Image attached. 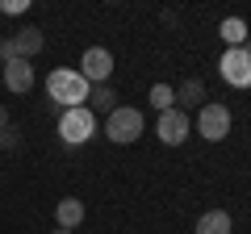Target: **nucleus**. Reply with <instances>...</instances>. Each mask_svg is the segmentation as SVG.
Here are the masks:
<instances>
[{
    "label": "nucleus",
    "instance_id": "nucleus-1",
    "mask_svg": "<svg viewBox=\"0 0 251 234\" xmlns=\"http://www.w3.org/2000/svg\"><path fill=\"white\" fill-rule=\"evenodd\" d=\"M88 92H92V84L80 75V67H59V71L46 75V96H50L59 109L88 105Z\"/></svg>",
    "mask_w": 251,
    "mask_h": 234
},
{
    "label": "nucleus",
    "instance_id": "nucleus-2",
    "mask_svg": "<svg viewBox=\"0 0 251 234\" xmlns=\"http://www.w3.org/2000/svg\"><path fill=\"white\" fill-rule=\"evenodd\" d=\"M92 134H97V113H92L88 105L63 109V113H59V138H63L67 146H84Z\"/></svg>",
    "mask_w": 251,
    "mask_h": 234
},
{
    "label": "nucleus",
    "instance_id": "nucleus-3",
    "mask_svg": "<svg viewBox=\"0 0 251 234\" xmlns=\"http://www.w3.org/2000/svg\"><path fill=\"white\" fill-rule=\"evenodd\" d=\"M105 134H109V142H117V146H130L134 138H143V109L117 105L113 113L105 117Z\"/></svg>",
    "mask_w": 251,
    "mask_h": 234
},
{
    "label": "nucleus",
    "instance_id": "nucleus-4",
    "mask_svg": "<svg viewBox=\"0 0 251 234\" xmlns=\"http://www.w3.org/2000/svg\"><path fill=\"white\" fill-rule=\"evenodd\" d=\"M218 67H222V80L230 84V88H251V42L247 46H230V50L218 59Z\"/></svg>",
    "mask_w": 251,
    "mask_h": 234
},
{
    "label": "nucleus",
    "instance_id": "nucleus-5",
    "mask_svg": "<svg viewBox=\"0 0 251 234\" xmlns=\"http://www.w3.org/2000/svg\"><path fill=\"white\" fill-rule=\"evenodd\" d=\"M197 130H201L205 142H222V138L230 134V109L218 105V100H205L201 113H197Z\"/></svg>",
    "mask_w": 251,
    "mask_h": 234
},
{
    "label": "nucleus",
    "instance_id": "nucleus-6",
    "mask_svg": "<svg viewBox=\"0 0 251 234\" xmlns=\"http://www.w3.org/2000/svg\"><path fill=\"white\" fill-rule=\"evenodd\" d=\"M80 75L88 84H109V75H113V54L105 46H88L84 59H80Z\"/></svg>",
    "mask_w": 251,
    "mask_h": 234
},
{
    "label": "nucleus",
    "instance_id": "nucleus-7",
    "mask_svg": "<svg viewBox=\"0 0 251 234\" xmlns=\"http://www.w3.org/2000/svg\"><path fill=\"white\" fill-rule=\"evenodd\" d=\"M155 130H159V142L180 146V142L188 138V130H193V121H188V113H180V109H168V113H159Z\"/></svg>",
    "mask_w": 251,
    "mask_h": 234
},
{
    "label": "nucleus",
    "instance_id": "nucleus-8",
    "mask_svg": "<svg viewBox=\"0 0 251 234\" xmlns=\"http://www.w3.org/2000/svg\"><path fill=\"white\" fill-rule=\"evenodd\" d=\"M4 88L9 92H29L34 88V63H25V59L4 63Z\"/></svg>",
    "mask_w": 251,
    "mask_h": 234
},
{
    "label": "nucleus",
    "instance_id": "nucleus-9",
    "mask_svg": "<svg viewBox=\"0 0 251 234\" xmlns=\"http://www.w3.org/2000/svg\"><path fill=\"white\" fill-rule=\"evenodd\" d=\"M172 92H176V109H180V113L205 105V84H201V80H180Z\"/></svg>",
    "mask_w": 251,
    "mask_h": 234
},
{
    "label": "nucleus",
    "instance_id": "nucleus-10",
    "mask_svg": "<svg viewBox=\"0 0 251 234\" xmlns=\"http://www.w3.org/2000/svg\"><path fill=\"white\" fill-rule=\"evenodd\" d=\"M38 50H42V29L25 25L21 34H13V54H17V59H25V63H29Z\"/></svg>",
    "mask_w": 251,
    "mask_h": 234
},
{
    "label": "nucleus",
    "instance_id": "nucleus-11",
    "mask_svg": "<svg viewBox=\"0 0 251 234\" xmlns=\"http://www.w3.org/2000/svg\"><path fill=\"white\" fill-rule=\"evenodd\" d=\"M54 217H59V230H80V222H84V201L63 197L59 209H54Z\"/></svg>",
    "mask_w": 251,
    "mask_h": 234
},
{
    "label": "nucleus",
    "instance_id": "nucleus-12",
    "mask_svg": "<svg viewBox=\"0 0 251 234\" xmlns=\"http://www.w3.org/2000/svg\"><path fill=\"white\" fill-rule=\"evenodd\" d=\"M88 109L92 113H113L117 109V92H113V84H92V92H88Z\"/></svg>",
    "mask_w": 251,
    "mask_h": 234
},
{
    "label": "nucleus",
    "instance_id": "nucleus-13",
    "mask_svg": "<svg viewBox=\"0 0 251 234\" xmlns=\"http://www.w3.org/2000/svg\"><path fill=\"white\" fill-rule=\"evenodd\" d=\"M193 234H230V213H226V209H209V213H201Z\"/></svg>",
    "mask_w": 251,
    "mask_h": 234
},
{
    "label": "nucleus",
    "instance_id": "nucleus-14",
    "mask_svg": "<svg viewBox=\"0 0 251 234\" xmlns=\"http://www.w3.org/2000/svg\"><path fill=\"white\" fill-rule=\"evenodd\" d=\"M218 34H222L230 46H247V21L243 17H226L222 25H218Z\"/></svg>",
    "mask_w": 251,
    "mask_h": 234
},
{
    "label": "nucleus",
    "instance_id": "nucleus-15",
    "mask_svg": "<svg viewBox=\"0 0 251 234\" xmlns=\"http://www.w3.org/2000/svg\"><path fill=\"white\" fill-rule=\"evenodd\" d=\"M151 105L159 109V113L176 109V92H172V84H155V88H151Z\"/></svg>",
    "mask_w": 251,
    "mask_h": 234
},
{
    "label": "nucleus",
    "instance_id": "nucleus-16",
    "mask_svg": "<svg viewBox=\"0 0 251 234\" xmlns=\"http://www.w3.org/2000/svg\"><path fill=\"white\" fill-rule=\"evenodd\" d=\"M17 142H21L17 126H9V130H4V134H0V151H4V146H9V151H13V146H17Z\"/></svg>",
    "mask_w": 251,
    "mask_h": 234
},
{
    "label": "nucleus",
    "instance_id": "nucleus-17",
    "mask_svg": "<svg viewBox=\"0 0 251 234\" xmlns=\"http://www.w3.org/2000/svg\"><path fill=\"white\" fill-rule=\"evenodd\" d=\"M9 126H13V121H9V109H4V100H0V134H4Z\"/></svg>",
    "mask_w": 251,
    "mask_h": 234
},
{
    "label": "nucleus",
    "instance_id": "nucleus-18",
    "mask_svg": "<svg viewBox=\"0 0 251 234\" xmlns=\"http://www.w3.org/2000/svg\"><path fill=\"white\" fill-rule=\"evenodd\" d=\"M54 234H75V230H54Z\"/></svg>",
    "mask_w": 251,
    "mask_h": 234
}]
</instances>
